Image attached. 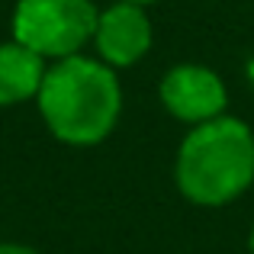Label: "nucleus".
Returning <instances> with one entry per match:
<instances>
[{
	"instance_id": "4",
	"label": "nucleus",
	"mask_w": 254,
	"mask_h": 254,
	"mask_svg": "<svg viewBox=\"0 0 254 254\" xmlns=\"http://www.w3.org/2000/svg\"><path fill=\"white\" fill-rule=\"evenodd\" d=\"M158 97L164 110L190 129L225 116V103H229L222 77L206 64H174L158 84Z\"/></svg>"
},
{
	"instance_id": "3",
	"label": "nucleus",
	"mask_w": 254,
	"mask_h": 254,
	"mask_svg": "<svg viewBox=\"0 0 254 254\" xmlns=\"http://www.w3.org/2000/svg\"><path fill=\"white\" fill-rule=\"evenodd\" d=\"M100 10L90 0H19L13 10V39L45 62L81 55L93 42Z\"/></svg>"
},
{
	"instance_id": "8",
	"label": "nucleus",
	"mask_w": 254,
	"mask_h": 254,
	"mask_svg": "<svg viewBox=\"0 0 254 254\" xmlns=\"http://www.w3.org/2000/svg\"><path fill=\"white\" fill-rule=\"evenodd\" d=\"M126 3H138V6H148V3H158V0H126Z\"/></svg>"
},
{
	"instance_id": "9",
	"label": "nucleus",
	"mask_w": 254,
	"mask_h": 254,
	"mask_svg": "<svg viewBox=\"0 0 254 254\" xmlns=\"http://www.w3.org/2000/svg\"><path fill=\"white\" fill-rule=\"evenodd\" d=\"M248 251L254 254V229H251V235H248Z\"/></svg>"
},
{
	"instance_id": "1",
	"label": "nucleus",
	"mask_w": 254,
	"mask_h": 254,
	"mask_svg": "<svg viewBox=\"0 0 254 254\" xmlns=\"http://www.w3.org/2000/svg\"><path fill=\"white\" fill-rule=\"evenodd\" d=\"M36 103L45 129L58 142L90 148L116 129L123 113V87L110 64L74 55L49 64Z\"/></svg>"
},
{
	"instance_id": "2",
	"label": "nucleus",
	"mask_w": 254,
	"mask_h": 254,
	"mask_svg": "<svg viewBox=\"0 0 254 254\" xmlns=\"http://www.w3.org/2000/svg\"><path fill=\"white\" fill-rule=\"evenodd\" d=\"M174 184L193 206H229L254 184V132L235 116L193 126L174 158Z\"/></svg>"
},
{
	"instance_id": "6",
	"label": "nucleus",
	"mask_w": 254,
	"mask_h": 254,
	"mask_svg": "<svg viewBox=\"0 0 254 254\" xmlns=\"http://www.w3.org/2000/svg\"><path fill=\"white\" fill-rule=\"evenodd\" d=\"M45 71H49V62L26 49L23 42L16 39L0 42V106H19L26 100H36Z\"/></svg>"
},
{
	"instance_id": "5",
	"label": "nucleus",
	"mask_w": 254,
	"mask_h": 254,
	"mask_svg": "<svg viewBox=\"0 0 254 254\" xmlns=\"http://www.w3.org/2000/svg\"><path fill=\"white\" fill-rule=\"evenodd\" d=\"M151 39H155V29H151L145 6L116 0L113 6L100 10L97 29H93V49L100 62L110 64L113 71L138 64L148 55Z\"/></svg>"
},
{
	"instance_id": "7",
	"label": "nucleus",
	"mask_w": 254,
	"mask_h": 254,
	"mask_svg": "<svg viewBox=\"0 0 254 254\" xmlns=\"http://www.w3.org/2000/svg\"><path fill=\"white\" fill-rule=\"evenodd\" d=\"M0 254H39L29 245H16V242H0Z\"/></svg>"
}]
</instances>
